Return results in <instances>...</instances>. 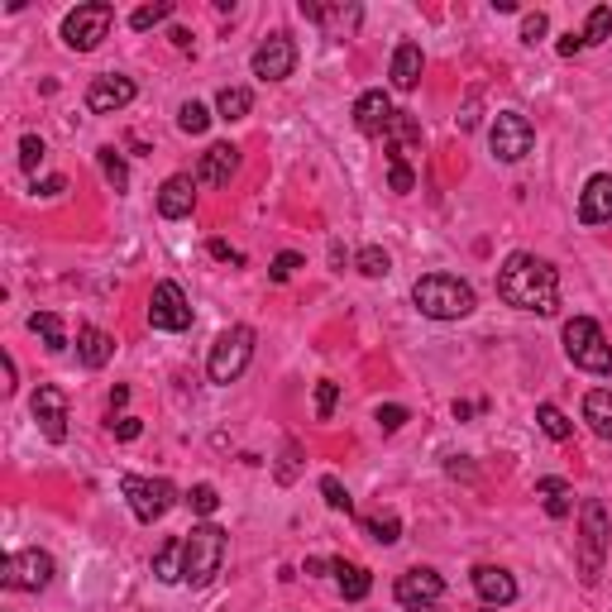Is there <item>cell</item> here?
Wrapping results in <instances>:
<instances>
[{
    "mask_svg": "<svg viewBox=\"0 0 612 612\" xmlns=\"http://www.w3.org/2000/svg\"><path fill=\"white\" fill-rule=\"evenodd\" d=\"M498 297L517 311H536V316H555L560 306V273L550 259H536V254H507L503 268H498Z\"/></svg>",
    "mask_w": 612,
    "mask_h": 612,
    "instance_id": "1",
    "label": "cell"
},
{
    "mask_svg": "<svg viewBox=\"0 0 612 612\" xmlns=\"http://www.w3.org/2000/svg\"><path fill=\"white\" fill-rule=\"evenodd\" d=\"M412 302L421 316H431V321H464L479 297H474V287L455 278V273H426V278H416L412 283Z\"/></svg>",
    "mask_w": 612,
    "mask_h": 612,
    "instance_id": "2",
    "label": "cell"
},
{
    "mask_svg": "<svg viewBox=\"0 0 612 612\" xmlns=\"http://www.w3.org/2000/svg\"><path fill=\"white\" fill-rule=\"evenodd\" d=\"M225 550H230L225 526H216V522L192 526V531H187V555H182V584L206 589L220 574V565H225Z\"/></svg>",
    "mask_w": 612,
    "mask_h": 612,
    "instance_id": "3",
    "label": "cell"
},
{
    "mask_svg": "<svg viewBox=\"0 0 612 612\" xmlns=\"http://www.w3.org/2000/svg\"><path fill=\"white\" fill-rule=\"evenodd\" d=\"M608 541H612V517L603 507V498H584V507H579V579L584 584L603 579Z\"/></svg>",
    "mask_w": 612,
    "mask_h": 612,
    "instance_id": "4",
    "label": "cell"
},
{
    "mask_svg": "<svg viewBox=\"0 0 612 612\" xmlns=\"http://www.w3.org/2000/svg\"><path fill=\"white\" fill-rule=\"evenodd\" d=\"M565 354L574 369L584 373H612V345L608 335H603V326L593 321V316H574V321H565Z\"/></svg>",
    "mask_w": 612,
    "mask_h": 612,
    "instance_id": "5",
    "label": "cell"
},
{
    "mask_svg": "<svg viewBox=\"0 0 612 612\" xmlns=\"http://www.w3.org/2000/svg\"><path fill=\"white\" fill-rule=\"evenodd\" d=\"M249 359H254V330L249 326H230L216 335V345H211V359H206V373H211V383H235L244 369H249Z\"/></svg>",
    "mask_w": 612,
    "mask_h": 612,
    "instance_id": "6",
    "label": "cell"
},
{
    "mask_svg": "<svg viewBox=\"0 0 612 612\" xmlns=\"http://www.w3.org/2000/svg\"><path fill=\"white\" fill-rule=\"evenodd\" d=\"M120 493H125V503H130L134 522H144V526L163 522V517L173 512V503H177L173 483L168 479H144V474H125V479H120Z\"/></svg>",
    "mask_w": 612,
    "mask_h": 612,
    "instance_id": "7",
    "label": "cell"
},
{
    "mask_svg": "<svg viewBox=\"0 0 612 612\" xmlns=\"http://www.w3.org/2000/svg\"><path fill=\"white\" fill-rule=\"evenodd\" d=\"M53 574H58V565H53V555L39 546L29 550H10L5 560H0V584L5 589H20V593H39L53 584Z\"/></svg>",
    "mask_w": 612,
    "mask_h": 612,
    "instance_id": "8",
    "label": "cell"
},
{
    "mask_svg": "<svg viewBox=\"0 0 612 612\" xmlns=\"http://www.w3.org/2000/svg\"><path fill=\"white\" fill-rule=\"evenodd\" d=\"M488 149L498 163H522L526 153L536 149V130L522 110H498L493 115V130H488Z\"/></svg>",
    "mask_w": 612,
    "mask_h": 612,
    "instance_id": "9",
    "label": "cell"
},
{
    "mask_svg": "<svg viewBox=\"0 0 612 612\" xmlns=\"http://www.w3.org/2000/svg\"><path fill=\"white\" fill-rule=\"evenodd\" d=\"M110 24H115V10H110L106 0L77 5V10L63 20V44L72 48V53H91V48L110 34Z\"/></svg>",
    "mask_w": 612,
    "mask_h": 612,
    "instance_id": "10",
    "label": "cell"
},
{
    "mask_svg": "<svg viewBox=\"0 0 612 612\" xmlns=\"http://www.w3.org/2000/svg\"><path fill=\"white\" fill-rule=\"evenodd\" d=\"M249 67H254V77H259V82H283V77H292V67H297V44H292V34L273 29V34L254 48Z\"/></svg>",
    "mask_w": 612,
    "mask_h": 612,
    "instance_id": "11",
    "label": "cell"
},
{
    "mask_svg": "<svg viewBox=\"0 0 612 612\" xmlns=\"http://www.w3.org/2000/svg\"><path fill=\"white\" fill-rule=\"evenodd\" d=\"M149 326L153 330H187L192 326V302L177 283H158L149 297Z\"/></svg>",
    "mask_w": 612,
    "mask_h": 612,
    "instance_id": "12",
    "label": "cell"
},
{
    "mask_svg": "<svg viewBox=\"0 0 612 612\" xmlns=\"http://www.w3.org/2000/svg\"><path fill=\"white\" fill-rule=\"evenodd\" d=\"M139 96L130 77H120V72H101V77H91L87 87V110L91 115H115V110H125Z\"/></svg>",
    "mask_w": 612,
    "mask_h": 612,
    "instance_id": "13",
    "label": "cell"
},
{
    "mask_svg": "<svg viewBox=\"0 0 612 612\" xmlns=\"http://www.w3.org/2000/svg\"><path fill=\"white\" fill-rule=\"evenodd\" d=\"M397 603L402 608H436L440 598H445V579H440L436 569H426V565H416L407 569L402 579H397Z\"/></svg>",
    "mask_w": 612,
    "mask_h": 612,
    "instance_id": "14",
    "label": "cell"
},
{
    "mask_svg": "<svg viewBox=\"0 0 612 612\" xmlns=\"http://www.w3.org/2000/svg\"><path fill=\"white\" fill-rule=\"evenodd\" d=\"M29 412H34V421H39L44 440L63 445V440H67V397H63V388L44 383V388L34 393V402H29Z\"/></svg>",
    "mask_w": 612,
    "mask_h": 612,
    "instance_id": "15",
    "label": "cell"
},
{
    "mask_svg": "<svg viewBox=\"0 0 612 612\" xmlns=\"http://www.w3.org/2000/svg\"><path fill=\"white\" fill-rule=\"evenodd\" d=\"M197 211V177L192 173H173L158 187V216L163 220H182Z\"/></svg>",
    "mask_w": 612,
    "mask_h": 612,
    "instance_id": "16",
    "label": "cell"
},
{
    "mask_svg": "<svg viewBox=\"0 0 612 612\" xmlns=\"http://www.w3.org/2000/svg\"><path fill=\"white\" fill-rule=\"evenodd\" d=\"M397 106L388 101V91H364L359 101H354V125H359V134H369V139H378V134H388V125H393Z\"/></svg>",
    "mask_w": 612,
    "mask_h": 612,
    "instance_id": "17",
    "label": "cell"
},
{
    "mask_svg": "<svg viewBox=\"0 0 612 612\" xmlns=\"http://www.w3.org/2000/svg\"><path fill=\"white\" fill-rule=\"evenodd\" d=\"M612 220V173H593L579 192V225H608Z\"/></svg>",
    "mask_w": 612,
    "mask_h": 612,
    "instance_id": "18",
    "label": "cell"
},
{
    "mask_svg": "<svg viewBox=\"0 0 612 612\" xmlns=\"http://www.w3.org/2000/svg\"><path fill=\"white\" fill-rule=\"evenodd\" d=\"M235 173H240V149L235 144H211V149L201 153V163H197L201 187H225Z\"/></svg>",
    "mask_w": 612,
    "mask_h": 612,
    "instance_id": "19",
    "label": "cell"
},
{
    "mask_svg": "<svg viewBox=\"0 0 612 612\" xmlns=\"http://www.w3.org/2000/svg\"><path fill=\"white\" fill-rule=\"evenodd\" d=\"M474 593L488 608H507V603H517V579L503 565H479L474 569Z\"/></svg>",
    "mask_w": 612,
    "mask_h": 612,
    "instance_id": "20",
    "label": "cell"
},
{
    "mask_svg": "<svg viewBox=\"0 0 612 612\" xmlns=\"http://www.w3.org/2000/svg\"><path fill=\"white\" fill-rule=\"evenodd\" d=\"M421 44H412V39H402V44L393 48V67H388V77H393L397 91H412L416 82H421Z\"/></svg>",
    "mask_w": 612,
    "mask_h": 612,
    "instance_id": "21",
    "label": "cell"
},
{
    "mask_svg": "<svg viewBox=\"0 0 612 612\" xmlns=\"http://www.w3.org/2000/svg\"><path fill=\"white\" fill-rule=\"evenodd\" d=\"M330 574H335V584L345 593V603H364L373 589V574L364 565H354V560H330Z\"/></svg>",
    "mask_w": 612,
    "mask_h": 612,
    "instance_id": "22",
    "label": "cell"
},
{
    "mask_svg": "<svg viewBox=\"0 0 612 612\" xmlns=\"http://www.w3.org/2000/svg\"><path fill=\"white\" fill-rule=\"evenodd\" d=\"M110 354H115V340H110L106 330H96V326L77 330V359H82L87 369H106Z\"/></svg>",
    "mask_w": 612,
    "mask_h": 612,
    "instance_id": "23",
    "label": "cell"
},
{
    "mask_svg": "<svg viewBox=\"0 0 612 612\" xmlns=\"http://www.w3.org/2000/svg\"><path fill=\"white\" fill-rule=\"evenodd\" d=\"M536 498L546 507V517H555V522H565L574 512V488L565 479H536Z\"/></svg>",
    "mask_w": 612,
    "mask_h": 612,
    "instance_id": "24",
    "label": "cell"
},
{
    "mask_svg": "<svg viewBox=\"0 0 612 612\" xmlns=\"http://www.w3.org/2000/svg\"><path fill=\"white\" fill-rule=\"evenodd\" d=\"M584 421H589L593 436L612 440V393H608V388H593V393H584Z\"/></svg>",
    "mask_w": 612,
    "mask_h": 612,
    "instance_id": "25",
    "label": "cell"
},
{
    "mask_svg": "<svg viewBox=\"0 0 612 612\" xmlns=\"http://www.w3.org/2000/svg\"><path fill=\"white\" fill-rule=\"evenodd\" d=\"M29 330L44 340L48 354H63L67 350V330H63V316H58V311H34V316H29Z\"/></svg>",
    "mask_w": 612,
    "mask_h": 612,
    "instance_id": "26",
    "label": "cell"
},
{
    "mask_svg": "<svg viewBox=\"0 0 612 612\" xmlns=\"http://www.w3.org/2000/svg\"><path fill=\"white\" fill-rule=\"evenodd\" d=\"M383 144H388V158H402V149L421 144V125H416L407 110H397L393 125H388V134H383Z\"/></svg>",
    "mask_w": 612,
    "mask_h": 612,
    "instance_id": "27",
    "label": "cell"
},
{
    "mask_svg": "<svg viewBox=\"0 0 612 612\" xmlns=\"http://www.w3.org/2000/svg\"><path fill=\"white\" fill-rule=\"evenodd\" d=\"M182 555H187V541H168V546L153 555V579L158 584H182Z\"/></svg>",
    "mask_w": 612,
    "mask_h": 612,
    "instance_id": "28",
    "label": "cell"
},
{
    "mask_svg": "<svg viewBox=\"0 0 612 612\" xmlns=\"http://www.w3.org/2000/svg\"><path fill=\"white\" fill-rule=\"evenodd\" d=\"M364 536L378 541V546H397L402 541V517L397 512H373V517H364Z\"/></svg>",
    "mask_w": 612,
    "mask_h": 612,
    "instance_id": "29",
    "label": "cell"
},
{
    "mask_svg": "<svg viewBox=\"0 0 612 612\" xmlns=\"http://www.w3.org/2000/svg\"><path fill=\"white\" fill-rule=\"evenodd\" d=\"M216 110H220V120H244V115L254 110V91L249 87H220Z\"/></svg>",
    "mask_w": 612,
    "mask_h": 612,
    "instance_id": "30",
    "label": "cell"
},
{
    "mask_svg": "<svg viewBox=\"0 0 612 612\" xmlns=\"http://www.w3.org/2000/svg\"><path fill=\"white\" fill-rule=\"evenodd\" d=\"M536 426H541L550 440H569V436H574V421H569L555 402H541V407H536Z\"/></svg>",
    "mask_w": 612,
    "mask_h": 612,
    "instance_id": "31",
    "label": "cell"
},
{
    "mask_svg": "<svg viewBox=\"0 0 612 612\" xmlns=\"http://www.w3.org/2000/svg\"><path fill=\"white\" fill-rule=\"evenodd\" d=\"M354 268H359L364 278H388V273H393V259H388V249H378V244H364V249L354 254Z\"/></svg>",
    "mask_w": 612,
    "mask_h": 612,
    "instance_id": "32",
    "label": "cell"
},
{
    "mask_svg": "<svg viewBox=\"0 0 612 612\" xmlns=\"http://www.w3.org/2000/svg\"><path fill=\"white\" fill-rule=\"evenodd\" d=\"M612 39V5H593L589 24H584V48H598Z\"/></svg>",
    "mask_w": 612,
    "mask_h": 612,
    "instance_id": "33",
    "label": "cell"
},
{
    "mask_svg": "<svg viewBox=\"0 0 612 612\" xmlns=\"http://www.w3.org/2000/svg\"><path fill=\"white\" fill-rule=\"evenodd\" d=\"M96 163H101V173H106V182L115 187V192H125V187H130V168H125V158L110 149V144L106 149H96Z\"/></svg>",
    "mask_w": 612,
    "mask_h": 612,
    "instance_id": "34",
    "label": "cell"
},
{
    "mask_svg": "<svg viewBox=\"0 0 612 612\" xmlns=\"http://www.w3.org/2000/svg\"><path fill=\"white\" fill-rule=\"evenodd\" d=\"M177 130L182 134H206L211 130V110L201 106V101H182V110H177Z\"/></svg>",
    "mask_w": 612,
    "mask_h": 612,
    "instance_id": "35",
    "label": "cell"
},
{
    "mask_svg": "<svg viewBox=\"0 0 612 612\" xmlns=\"http://www.w3.org/2000/svg\"><path fill=\"white\" fill-rule=\"evenodd\" d=\"M321 498H326V507H330V512H345V517H350V512H354L350 488H345V483L335 479V474H326V479H321Z\"/></svg>",
    "mask_w": 612,
    "mask_h": 612,
    "instance_id": "36",
    "label": "cell"
},
{
    "mask_svg": "<svg viewBox=\"0 0 612 612\" xmlns=\"http://www.w3.org/2000/svg\"><path fill=\"white\" fill-rule=\"evenodd\" d=\"M163 20H173V0H158V5H139L130 15V29H153V24H163Z\"/></svg>",
    "mask_w": 612,
    "mask_h": 612,
    "instance_id": "37",
    "label": "cell"
},
{
    "mask_svg": "<svg viewBox=\"0 0 612 612\" xmlns=\"http://www.w3.org/2000/svg\"><path fill=\"white\" fill-rule=\"evenodd\" d=\"M44 158H48V144H44V139H39V134H24V139H20V168H24V173L34 177Z\"/></svg>",
    "mask_w": 612,
    "mask_h": 612,
    "instance_id": "38",
    "label": "cell"
},
{
    "mask_svg": "<svg viewBox=\"0 0 612 612\" xmlns=\"http://www.w3.org/2000/svg\"><path fill=\"white\" fill-rule=\"evenodd\" d=\"M187 507H192L197 517H216V507H220V493H216V483H197V488L187 493Z\"/></svg>",
    "mask_w": 612,
    "mask_h": 612,
    "instance_id": "39",
    "label": "cell"
},
{
    "mask_svg": "<svg viewBox=\"0 0 612 612\" xmlns=\"http://www.w3.org/2000/svg\"><path fill=\"white\" fill-rule=\"evenodd\" d=\"M335 407H340V383L321 378V383H316V421H330Z\"/></svg>",
    "mask_w": 612,
    "mask_h": 612,
    "instance_id": "40",
    "label": "cell"
},
{
    "mask_svg": "<svg viewBox=\"0 0 612 612\" xmlns=\"http://www.w3.org/2000/svg\"><path fill=\"white\" fill-rule=\"evenodd\" d=\"M297 268H306V259L297 254V249H283V254L273 259V268H268V273H273V283H287V278H292Z\"/></svg>",
    "mask_w": 612,
    "mask_h": 612,
    "instance_id": "41",
    "label": "cell"
},
{
    "mask_svg": "<svg viewBox=\"0 0 612 612\" xmlns=\"http://www.w3.org/2000/svg\"><path fill=\"white\" fill-rule=\"evenodd\" d=\"M546 29H550L546 10H531V15H522V39H526V44H536V39H546Z\"/></svg>",
    "mask_w": 612,
    "mask_h": 612,
    "instance_id": "42",
    "label": "cell"
},
{
    "mask_svg": "<svg viewBox=\"0 0 612 612\" xmlns=\"http://www.w3.org/2000/svg\"><path fill=\"white\" fill-rule=\"evenodd\" d=\"M373 421H378L383 431H402V426H407V407L388 402V407H378V412H373Z\"/></svg>",
    "mask_w": 612,
    "mask_h": 612,
    "instance_id": "43",
    "label": "cell"
},
{
    "mask_svg": "<svg viewBox=\"0 0 612 612\" xmlns=\"http://www.w3.org/2000/svg\"><path fill=\"white\" fill-rule=\"evenodd\" d=\"M388 163H393V173H388L393 192H412V187H416V173L407 168V158H388Z\"/></svg>",
    "mask_w": 612,
    "mask_h": 612,
    "instance_id": "44",
    "label": "cell"
},
{
    "mask_svg": "<svg viewBox=\"0 0 612 612\" xmlns=\"http://www.w3.org/2000/svg\"><path fill=\"white\" fill-rule=\"evenodd\" d=\"M292 479H297V440H287L283 464H278V483H292Z\"/></svg>",
    "mask_w": 612,
    "mask_h": 612,
    "instance_id": "45",
    "label": "cell"
},
{
    "mask_svg": "<svg viewBox=\"0 0 612 612\" xmlns=\"http://www.w3.org/2000/svg\"><path fill=\"white\" fill-rule=\"evenodd\" d=\"M110 431H115V440H139V416H120V421H110Z\"/></svg>",
    "mask_w": 612,
    "mask_h": 612,
    "instance_id": "46",
    "label": "cell"
},
{
    "mask_svg": "<svg viewBox=\"0 0 612 612\" xmlns=\"http://www.w3.org/2000/svg\"><path fill=\"white\" fill-rule=\"evenodd\" d=\"M34 192L39 197H58V192H67V177H44V182L34 177Z\"/></svg>",
    "mask_w": 612,
    "mask_h": 612,
    "instance_id": "47",
    "label": "cell"
},
{
    "mask_svg": "<svg viewBox=\"0 0 612 612\" xmlns=\"http://www.w3.org/2000/svg\"><path fill=\"white\" fill-rule=\"evenodd\" d=\"M211 259H220V263H244V254H240V249H230L225 240H211Z\"/></svg>",
    "mask_w": 612,
    "mask_h": 612,
    "instance_id": "48",
    "label": "cell"
},
{
    "mask_svg": "<svg viewBox=\"0 0 612 612\" xmlns=\"http://www.w3.org/2000/svg\"><path fill=\"white\" fill-rule=\"evenodd\" d=\"M579 48H584V34H565V39H560V58H574Z\"/></svg>",
    "mask_w": 612,
    "mask_h": 612,
    "instance_id": "49",
    "label": "cell"
},
{
    "mask_svg": "<svg viewBox=\"0 0 612 612\" xmlns=\"http://www.w3.org/2000/svg\"><path fill=\"white\" fill-rule=\"evenodd\" d=\"M125 402H130V388H125V383H120V388H110V412H115V407H125Z\"/></svg>",
    "mask_w": 612,
    "mask_h": 612,
    "instance_id": "50",
    "label": "cell"
},
{
    "mask_svg": "<svg viewBox=\"0 0 612 612\" xmlns=\"http://www.w3.org/2000/svg\"><path fill=\"white\" fill-rule=\"evenodd\" d=\"M168 39H173V44L182 48V53H187V48H192V34H187V29H173V34H168Z\"/></svg>",
    "mask_w": 612,
    "mask_h": 612,
    "instance_id": "51",
    "label": "cell"
},
{
    "mask_svg": "<svg viewBox=\"0 0 612 612\" xmlns=\"http://www.w3.org/2000/svg\"><path fill=\"white\" fill-rule=\"evenodd\" d=\"M5 393H15V359L5 354Z\"/></svg>",
    "mask_w": 612,
    "mask_h": 612,
    "instance_id": "52",
    "label": "cell"
},
{
    "mask_svg": "<svg viewBox=\"0 0 612 612\" xmlns=\"http://www.w3.org/2000/svg\"><path fill=\"white\" fill-rule=\"evenodd\" d=\"M306 574H326V569H330V560H306Z\"/></svg>",
    "mask_w": 612,
    "mask_h": 612,
    "instance_id": "53",
    "label": "cell"
},
{
    "mask_svg": "<svg viewBox=\"0 0 612 612\" xmlns=\"http://www.w3.org/2000/svg\"><path fill=\"white\" fill-rule=\"evenodd\" d=\"M407 612H436V608H407Z\"/></svg>",
    "mask_w": 612,
    "mask_h": 612,
    "instance_id": "54",
    "label": "cell"
},
{
    "mask_svg": "<svg viewBox=\"0 0 612 612\" xmlns=\"http://www.w3.org/2000/svg\"><path fill=\"white\" fill-rule=\"evenodd\" d=\"M483 612H498V608H488V603H483Z\"/></svg>",
    "mask_w": 612,
    "mask_h": 612,
    "instance_id": "55",
    "label": "cell"
}]
</instances>
